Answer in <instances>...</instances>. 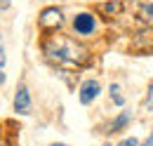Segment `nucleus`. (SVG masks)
<instances>
[{
  "label": "nucleus",
  "mask_w": 153,
  "mask_h": 146,
  "mask_svg": "<svg viewBox=\"0 0 153 146\" xmlns=\"http://www.w3.org/2000/svg\"><path fill=\"white\" fill-rule=\"evenodd\" d=\"M2 64H5V47L0 45V66H2Z\"/></svg>",
  "instance_id": "13"
},
{
  "label": "nucleus",
  "mask_w": 153,
  "mask_h": 146,
  "mask_svg": "<svg viewBox=\"0 0 153 146\" xmlns=\"http://www.w3.org/2000/svg\"><path fill=\"white\" fill-rule=\"evenodd\" d=\"M10 7V0H0V10H7Z\"/></svg>",
  "instance_id": "14"
},
{
  "label": "nucleus",
  "mask_w": 153,
  "mask_h": 146,
  "mask_svg": "<svg viewBox=\"0 0 153 146\" xmlns=\"http://www.w3.org/2000/svg\"><path fill=\"white\" fill-rule=\"evenodd\" d=\"M134 14L139 21L153 26V0H134Z\"/></svg>",
  "instance_id": "5"
},
{
  "label": "nucleus",
  "mask_w": 153,
  "mask_h": 146,
  "mask_svg": "<svg viewBox=\"0 0 153 146\" xmlns=\"http://www.w3.org/2000/svg\"><path fill=\"white\" fill-rule=\"evenodd\" d=\"M0 146H7V144H5V142H2V139H0Z\"/></svg>",
  "instance_id": "17"
},
{
  "label": "nucleus",
  "mask_w": 153,
  "mask_h": 146,
  "mask_svg": "<svg viewBox=\"0 0 153 146\" xmlns=\"http://www.w3.org/2000/svg\"><path fill=\"white\" fill-rule=\"evenodd\" d=\"M14 111L26 115L31 111V94H28V87L26 85H19L17 87V94H14Z\"/></svg>",
  "instance_id": "6"
},
{
  "label": "nucleus",
  "mask_w": 153,
  "mask_h": 146,
  "mask_svg": "<svg viewBox=\"0 0 153 146\" xmlns=\"http://www.w3.org/2000/svg\"><path fill=\"white\" fill-rule=\"evenodd\" d=\"M99 10H101L104 14H108V17H113V14L120 12V0H108V2H104Z\"/></svg>",
  "instance_id": "8"
},
{
  "label": "nucleus",
  "mask_w": 153,
  "mask_h": 146,
  "mask_svg": "<svg viewBox=\"0 0 153 146\" xmlns=\"http://www.w3.org/2000/svg\"><path fill=\"white\" fill-rule=\"evenodd\" d=\"M52 146H66V144H52Z\"/></svg>",
  "instance_id": "18"
},
{
  "label": "nucleus",
  "mask_w": 153,
  "mask_h": 146,
  "mask_svg": "<svg viewBox=\"0 0 153 146\" xmlns=\"http://www.w3.org/2000/svg\"><path fill=\"white\" fill-rule=\"evenodd\" d=\"M149 111H153V83H151V87H149V99H146V104H144Z\"/></svg>",
  "instance_id": "11"
},
{
  "label": "nucleus",
  "mask_w": 153,
  "mask_h": 146,
  "mask_svg": "<svg viewBox=\"0 0 153 146\" xmlns=\"http://www.w3.org/2000/svg\"><path fill=\"white\" fill-rule=\"evenodd\" d=\"M73 31H76L78 36H92L97 31V19L94 14H90V12H80L73 17Z\"/></svg>",
  "instance_id": "3"
},
{
  "label": "nucleus",
  "mask_w": 153,
  "mask_h": 146,
  "mask_svg": "<svg viewBox=\"0 0 153 146\" xmlns=\"http://www.w3.org/2000/svg\"><path fill=\"white\" fill-rule=\"evenodd\" d=\"M111 99H113L118 106H123V101H125V99L120 97V87H118V85H111Z\"/></svg>",
  "instance_id": "10"
},
{
  "label": "nucleus",
  "mask_w": 153,
  "mask_h": 146,
  "mask_svg": "<svg viewBox=\"0 0 153 146\" xmlns=\"http://www.w3.org/2000/svg\"><path fill=\"white\" fill-rule=\"evenodd\" d=\"M38 24L42 31H57L59 26L64 24V14L59 7H45L38 17Z\"/></svg>",
  "instance_id": "2"
},
{
  "label": "nucleus",
  "mask_w": 153,
  "mask_h": 146,
  "mask_svg": "<svg viewBox=\"0 0 153 146\" xmlns=\"http://www.w3.org/2000/svg\"><path fill=\"white\" fill-rule=\"evenodd\" d=\"M139 146H153V134L149 137V139H146V142H144V144H139Z\"/></svg>",
  "instance_id": "15"
},
{
  "label": "nucleus",
  "mask_w": 153,
  "mask_h": 146,
  "mask_svg": "<svg viewBox=\"0 0 153 146\" xmlns=\"http://www.w3.org/2000/svg\"><path fill=\"white\" fill-rule=\"evenodd\" d=\"M132 50L134 52H153V26L137 33V38L132 40Z\"/></svg>",
  "instance_id": "4"
},
{
  "label": "nucleus",
  "mask_w": 153,
  "mask_h": 146,
  "mask_svg": "<svg viewBox=\"0 0 153 146\" xmlns=\"http://www.w3.org/2000/svg\"><path fill=\"white\" fill-rule=\"evenodd\" d=\"M127 123H130V113H120L113 123H111V132H120V130L125 127Z\"/></svg>",
  "instance_id": "9"
},
{
  "label": "nucleus",
  "mask_w": 153,
  "mask_h": 146,
  "mask_svg": "<svg viewBox=\"0 0 153 146\" xmlns=\"http://www.w3.org/2000/svg\"><path fill=\"white\" fill-rule=\"evenodd\" d=\"M42 54L59 69H82L90 64V50L68 36H50L42 40Z\"/></svg>",
  "instance_id": "1"
},
{
  "label": "nucleus",
  "mask_w": 153,
  "mask_h": 146,
  "mask_svg": "<svg viewBox=\"0 0 153 146\" xmlns=\"http://www.w3.org/2000/svg\"><path fill=\"white\" fill-rule=\"evenodd\" d=\"M118 146H139V142H137L134 137H130V139H123V142H120Z\"/></svg>",
  "instance_id": "12"
},
{
  "label": "nucleus",
  "mask_w": 153,
  "mask_h": 146,
  "mask_svg": "<svg viewBox=\"0 0 153 146\" xmlns=\"http://www.w3.org/2000/svg\"><path fill=\"white\" fill-rule=\"evenodd\" d=\"M5 83V73H2V69H0V85Z\"/></svg>",
  "instance_id": "16"
},
{
  "label": "nucleus",
  "mask_w": 153,
  "mask_h": 146,
  "mask_svg": "<svg viewBox=\"0 0 153 146\" xmlns=\"http://www.w3.org/2000/svg\"><path fill=\"white\" fill-rule=\"evenodd\" d=\"M99 83H97L94 78H90V80H85L82 83V87H80V104H92L97 97H99Z\"/></svg>",
  "instance_id": "7"
}]
</instances>
